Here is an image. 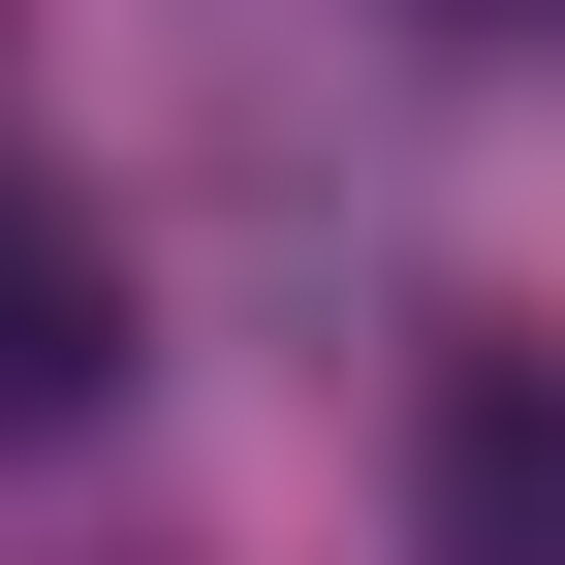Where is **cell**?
<instances>
[{"mask_svg":"<svg viewBox=\"0 0 565 565\" xmlns=\"http://www.w3.org/2000/svg\"><path fill=\"white\" fill-rule=\"evenodd\" d=\"M408 503H440V565H565V345L471 315L440 377H408Z\"/></svg>","mask_w":565,"mask_h":565,"instance_id":"1","label":"cell"},{"mask_svg":"<svg viewBox=\"0 0 565 565\" xmlns=\"http://www.w3.org/2000/svg\"><path fill=\"white\" fill-rule=\"evenodd\" d=\"M126 408V252L95 189H0V440H95Z\"/></svg>","mask_w":565,"mask_h":565,"instance_id":"2","label":"cell"}]
</instances>
